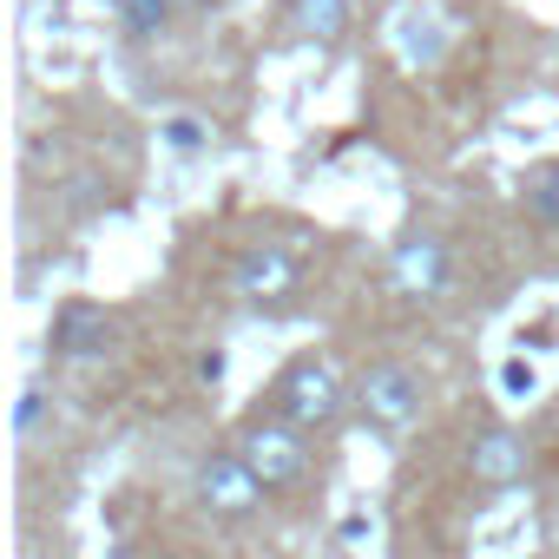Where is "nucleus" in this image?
<instances>
[{"label":"nucleus","instance_id":"nucleus-5","mask_svg":"<svg viewBox=\"0 0 559 559\" xmlns=\"http://www.w3.org/2000/svg\"><path fill=\"white\" fill-rule=\"evenodd\" d=\"M526 474H533V448H526L520 428L487 421V428L467 435V480H474L480 493H513Z\"/></svg>","mask_w":559,"mask_h":559},{"label":"nucleus","instance_id":"nucleus-7","mask_svg":"<svg viewBox=\"0 0 559 559\" xmlns=\"http://www.w3.org/2000/svg\"><path fill=\"white\" fill-rule=\"evenodd\" d=\"M230 284H237V297H250V304H276V297H290V290L304 284V263H297V250H284V243H243L237 263H230Z\"/></svg>","mask_w":559,"mask_h":559},{"label":"nucleus","instance_id":"nucleus-6","mask_svg":"<svg viewBox=\"0 0 559 559\" xmlns=\"http://www.w3.org/2000/svg\"><path fill=\"white\" fill-rule=\"evenodd\" d=\"M448 270H454L448 243H441L435 230H415V237H402L395 257H389V290H395L402 304H435V297L448 290Z\"/></svg>","mask_w":559,"mask_h":559},{"label":"nucleus","instance_id":"nucleus-16","mask_svg":"<svg viewBox=\"0 0 559 559\" xmlns=\"http://www.w3.org/2000/svg\"><path fill=\"white\" fill-rule=\"evenodd\" d=\"M171 8H217V0H171Z\"/></svg>","mask_w":559,"mask_h":559},{"label":"nucleus","instance_id":"nucleus-1","mask_svg":"<svg viewBox=\"0 0 559 559\" xmlns=\"http://www.w3.org/2000/svg\"><path fill=\"white\" fill-rule=\"evenodd\" d=\"M270 415L290 421L297 435H330L343 415H356V389H343L330 356H297L270 382Z\"/></svg>","mask_w":559,"mask_h":559},{"label":"nucleus","instance_id":"nucleus-14","mask_svg":"<svg viewBox=\"0 0 559 559\" xmlns=\"http://www.w3.org/2000/svg\"><path fill=\"white\" fill-rule=\"evenodd\" d=\"M165 139H171V152H198L211 132H204V119H165Z\"/></svg>","mask_w":559,"mask_h":559},{"label":"nucleus","instance_id":"nucleus-12","mask_svg":"<svg viewBox=\"0 0 559 559\" xmlns=\"http://www.w3.org/2000/svg\"><path fill=\"white\" fill-rule=\"evenodd\" d=\"M171 21V0H119V27L126 40H158Z\"/></svg>","mask_w":559,"mask_h":559},{"label":"nucleus","instance_id":"nucleus-13","mask_svg":"<svg viewBox=\"0 0 559 559\" xmlns=\"http://www.w3.org/2000/svg\"><path fill=\"white\" fill-rule=\"evenodd\" d=\"M40 421H47V389H40V382H27V389H21V402H14V435H21V441H34V435H40Z\"/></svg>","mask_w":559,"mask_h":559},{"label":"nucleus","instance_id":"nucleus-15","mask_svg":"<svg viewBox=\"0 0 559 559\" xmlns=\"http://www.w3.org/2000/svg\"><path fill=\"white\" fill-rule=\"evenodd\" d=\"M500 389L507 395H533V362H507L500 369Z\"/></svg>","mask_w":559,"mask_h":559},{"label":"nucleus","instance_id":"nucleus-8","mask_svg":"<svg viewBox=\"0 0 559 559\" xmlns=\"http://www.w3.org/2000/svg\"><path fill=\"white\" fill-rule=\"evenodd\" d=\"M106 349H112V310L86 304V297L60 304V317H53V362H99Z\"/></svg>","mask_w":559,"mask_h":559},{"label":"nucleus","instance_id":"nucleus-4","mask_svg":"<svg viewBox=\"0 0 559 559\" xmlns=\"http://www.w3.org/2000/svg\"><path fill=\"white\" fill-rule=\"evenodd\" d=\"M237 454L250 461V474H257L270 493H290V487L310 474V435H297L290 421H276L270 408L243 421V435H237Z\"/></svg>","mask_w":559,"mask_h":559},{"label":"nucleus","instance_id":"nucleus-10","mask_svg":"<svg viewBox=\"0 0 559 559\" xmlns=\"http://www.w3.org/2000/svg\"><path fill=\"white\" fill-rule=\"evenodd\" d=\"M448 53V21L435 8H408L402 14V60L408 67H435Z\"/></svg>","mask_w":559,"mask_h":559},{"label":"nucleus","instance_id":"nucleus-3","mask_svg":"<svg viewBox=\"0 0 559 559\" xmlns=\"http://www.w3.org/2000/svg\"><path fill=\"white\" fill-rule=\"evenodd\" d=\"M191 500H198L211 520L243 526V520H257V513H263L270 487L250 474V461H243L237 448H217V454H204V461H198V474H191Z\"/></svg>","mask_w":559,"mask_h":559},{"label":"nucleus","instance_id":"nucleus-9","mask_svg":"<svg viewBox=\"0 0 559 559\" xmlns=\"http://www.w3.org/2000/svg\"><path fill=\"white\" fill-rule=\"evenodd\" d=\"M290 34L310 47H336L349 34V0H290Z\"/></svg>","mask_w":559,"mask_h":559},{"label":"nucleus","instance_id":"nucleus-2","mask_svg":"<svg viewBox=\"0 0 559 559\" xmlns=\"http://www.w3.org/2000/svg\"><path fill=\"white\" fill-rule=\"evenodd\" d=\"M421 402H428V382L408 362H369L356 376V421L369 435H408L421 421Z\"/></svg>","mask_w":559,"mask_h":559},{"label":"nucleus","instance_id":"nucleus-11","mask_svg":"<svg viewBox=\"0 0 559 559\" xmlns=\"http://www.w3.org/2000/svg\"><path fill=\"white\" fill-rule=\"evenodd\" d=\"M520 204H526V217H533V224H546V230L559 224V158L526 171V185H520Z\"/></svg>","mask_w":559,"mask_h":559}]
</instances>
